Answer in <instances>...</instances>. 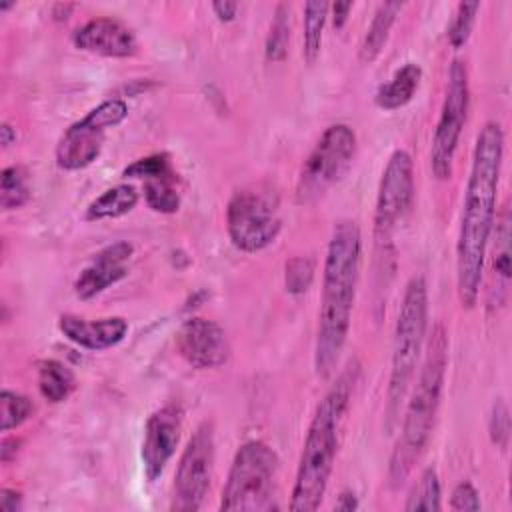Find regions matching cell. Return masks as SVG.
I'll return each mask as SVG.
<instances>
[{
  "label": "cell",
  "instance_id": "cell-1",
  "mask_svg": "<svg viewBox=\"0 0 512 512\" xmlns=\"http://www.w3.org/2000/svg\"><path fill=\"white\" fill-rule=\"evenodd\" d=\"M502 160L504 130L498 122H486L474 144L456 242V290L462 308H474L480 296Z\"/></svg>",
  "mask_w": 512,
  "mask_h": 512
},
{
  "label": "cell",
  "instance_id": "cell-2",
  "mask_svg": "<svg viewBox=\"0 0 512 512\" xmlns=\"http://www.w3.org/2000/svg\"><path fill=\"white\" fill-rule=\"evenodd\" d=\"M362 264V234L354 220H340L330 236L322 298L318 310V328L314 344V370L320 380H328L340 362L348 340L356 288Z\"/></svg>",
  "mask_w": 512,
  "mask_h": 512
},
{
  "label": "cell",
  "instance_id": "cell-3",
  "mask_svg": "<svg viewBox=\"0 0 512 512\" xmlns=\"http://www.w3.org/2000/svg\"><path fill=\"white\" fill-rule=\"evenodd\" d=\"M358 374L360 364L356 360L348 362L316 404L300 452L292 498L288 504V508L294 512H314L324 500L338 452L340 426L352 400Z\"/></svg>",
  "mask_w": 512,
  "mask_h": 512
},
{
  "label": "cell",
  "instance_id": "cell-4",
  "mask_svg": "<svg viewBox=\"0 0 512 512\" xmlns=\"http://www.w3.org/2000/svg\"><path fill=\"white\" fill-rule=\"evenodd\" d=\"M422 354L424 360L388 460V484L392 488H400L408 480L432 438L448 368V332L442 322L432 326Z\"/></svg>",
  "mask_w": 512,
  "mask_h": 512
},
{
  "label": "cell",
  "instance_id": "cell-5",
  "mask_svg": "<svg viewBox=\"0 0 512 512\" xmlns=\"http://www.w3.org/2000/svg\"><path fill=\"white\" fill-rule=\"evenodd\" d=\"M428 328V284L422 274H414L402 294L400 310L396 316L394 338H392V358L390 376L386 388L384 406V428L392 432L398 424L400 408L406 400L410 384L416 376V368L426 344Z\"/></svg>",
  "mask_w": 512,
  "mask_h": 512
},
{
  "label": "cell",
  "instance_id": "cell-6",
  "mask_svg": "<svg viewBox=\"0 0 512 512\" xmlns=\"http://www.w3.org/2000/svg\"><path fill=\"white\" fill-rule=\"evenodd\" d=\"M278 454L262 440L244 442L230 464L220 496L226 512H270L278 510L276 474Z\"/></svg>",
  "mask_w": 512,
  "mask_h": 512
},
{
  "label": "cell",
  "instance_id": "cell-7",
  "mask_svg": "<svg viewBox=\"0 0 512 512\" xmlns=\"http://www.w3.org/2000/svg\"><path fill=\"white\" fill-rule=\"evenodd\" d=\"M282 230L278 196L264 186L236 190L226 204V232L234 248L256 254L274 244Z\"/></svg>",
  "mask_w": 512,
  "mask_h": 512
},
{
  "label": "cell",
  "instance_id": "cell-8",
  "mask_svg": "<svg viewBox=\"0 0 512 512\" xmlns=\"http://www.w3.org/2000/svg\"><path fill=\"white\" fill-rule=\"evenodd\" d=\"M356 156V132L342 122L328 126L306 156L298 182L296 202L312 204L338 184Z\"/></svg>",
  "mask_w": 512,
  "mask_h": 512
},
{
  "label": "cell",
  "instance_id": "cell-9",
  "mask_svg": "<svg viewBox=\"0 0 512 512\" xmlns=\"http://www.w3.org/2000/svg\"><path fill=\"white\" fill-rule=\"evenodd\" d=\"M414 202V162L406 150H394L382 170L374 206V246L378 256L392 252V242Z\"/></svg>",
  "mask_w": 512,
  "mask_h": 512
},
{
  "label": "cell",
  "instance_id": "cell-10",
  "mask_svg": "<svg viewBox=\"0 0 512 512\" xmlns=\"http://www.w3.org/2000/svg\"><path fill=\"white\" fill-rule=\"evenodd\" d=\"M128 116V104L122 98H108L90 108L80 120L72 122L56 142V166L66 172L84 170L98 160L106 132L122 124Z\"/></svg>",
  "mask_w": 512,
  "mask_h": 512
},
{
  "label": "cell",
  "instance_id": "cell-11",
  "mask_svg": "<svg viewBox=\"0 0 512 512\" xmlns=\"http://www.w3.org/2000/svg\"><path fill=\"white\" fill-rule=\"evenodd\" d=\"M470 110V82L468 68L460 58H454L448 68L444 100L440 108V118L434 128L430 144V168L438 180H448L452 176L454 156L458 142Z\"/></svg>",
  "mask_w": 512,
  "mask_h": 512
},
{
  "label": "cell",
  "instance_id": "cell-12",
  "mask_svg": "<svg viewBox=\"0 0 512 512\" xmlns=\"http://www.w3.org/2000/svg\"><path fill=\"white\" fill-rule=\"evenodd\" d=\"M214 454V424L210 420H204L196 426L180 454L174 472L170 510L196 512L204 506L212 484Z\"/></svg>",
  "mask_w": 512,
  "mask_h": 512
},
{
  "label": "cell",
  "instance_id": "cell-13",
  "mask_svg": "<svg viewBox=\"0 0 512 512\" xmlns=\"http://www.w3.org/2000/svg\"><path fill=\"white\" fill-rule=\"evenodd\" d=\"M184 412L176 402L164 404L154 410L144 424V436L140 446L142 470L148 482H154L162 476L168 462L176 454L180 432H182Z\"/></svg>",
  "mask_w": 512,
  "mask_h": 512
},
{
  "label": "cell",
  "instance_id": "cell-14",
  "mask_svg": "<svg viewBox=\"0 0 512 512\" xmlns=\"http://www.w3.org/2000/svg\"><path fill=\"white\" fill-rule=\"evenodd\" d=\"M178 354L196 370L218 368L230 358L226 330L208 318L192 316L184 320L174 338Z\"/></svg>",
  "mask_w": 512,
  "mask_h": 512
},
{
  "label": "cell",
  "instance_id": "cell-15",
  "mask_svg": "<svg viewBox=\"0 0 512 512\" xmlns=\"http://www.w3.org/2000/svg\"><path fill=\"white\" fill-rule=\"evenodd\" d=\"M132 254L134 246L128 240H118L98 250L72 284L76 298L88 302L120 282L128 274V262Z\"/></svg>",
  "mask_w": 512,
  "mask_h": 512
},
{
  "label": "cell",
  "instance_id": "cell-16",
  "mask_svg": "<svg viewBox=\"0 0 512 512\" xmlns=\"http://www.w3.org/2000/svg\"><path fill=\"white\" fill-rule=\"evenodd\" d=\"M72 44L90 54L106 58H130L138 52L134 32L120 20L100 16L78 26L72 32Z\"/></svg>",
  "mask_w": 512,
  "mask_h": 512
},
{
  "label": "cell",
  "instance_id": "cell-17",
  "mask_svg": "<svg viewBox=\"0 0 512 512\" xmlns=\"http://www.w3.org/2000/svg\"><path fill=\"white\" fill-rule=\"evenodd\" d=\"M58 330L72 344L86 350H106L124 340L128 334V320L122 316H106L88 320L76 314H62L58 318Z\"/></svg>",
  "mask_w": 512,
  "mask_h": 512
},
{
  "label": "cell",
  "instance_id": "cell-18",
  "mask_svg": "<svg viewBox=\"0 0 512 512\" xmlns=\"http://www.w3.org/2000/svg\"><path fill=\"white\" fill-rule=\"evenodd\" d=\"M510 210L508 206L502 208L500 216L496 218V244H494V256H492V276L496 284L490 288V300L488 308L494 310L502 304H506L508 286H510Z\"/></svg>",
  "mask_w": 512,
  "mask_h": 512
},
{
  "label": "cell",
  "instance_id": "cell-19",
  "mask_svg": "<svg viewBox=\"0 0 512 512\" xmlns=\"http://www.w3.org/2000/svg\"><path fill=\"white\" fill-rule=\"evenodd\" d=\"M420 80H422V68L416 62H406L392 74L388 82L378 86L374 94L376 106L388 112L406 106L414 98L420 86Z\"/></svg>",
  "mask_w": 512,
  "mask_h": 512
},
{
  "label": "cell",
  "instance_id": "cell-20",
  "mask_svg": "<svg viewBox=\"0 0 512 512\" xmlns=\"http://www.w3.org/2000/svg\"><path fill=\"white\" fill-rule=\"evenodd\" d=\"M404 8L402 2H380L368 28L366 34L362 36L360 48H358V60L362 64H372L384 50L390 30L400 14V10Z\"/></svg>",
  "mask_w": 512,
  "mask_h": 512
},
{
  "label": "cell",
  "instance_id": "cell-21",
  "mask_svg": "<svg viewBox=\"0 0 512 512\" xmlns=\"http://www.w3.org/2000/svg\"><path fill=\"white\" fill-rule=\"evenodd\" d=\"M138 204V190L132 184H116L112 188H106L100 196H96L84 212V218L90 222L108 220V218H120L132 212Z\"/></svg>",
  "mask_w": 512,
  "mask_h": 512
},
{
  "label": "cell",
  "instance_id": "cell-22",
  "mask_svg": "<svg viewBox=\"0 0 512 512\" xmlns=\"http://www.w3.org/2000/svg\"><path fill=\"white\" fill-rule=\"evenodd\" d=\"M76 388L74 372L60 360L48 358L38 364V390L44 400L58 404L68 400Z\"/></svg>",
  "mask_w": 512,
  "mask_h": 512
},
{
  "label": "cell",
  "instance_id": "cell-23",
  "mask_svg": "<svg viewBox=\"0 0 512 512\" xmlns=\"http://www.w3.org/2000/svg\"><path fill=\"white\" fill-rule=\"evenodd\" d=\"M330 4L322 0L306 2L304 4V18H302V56L308 64H314L320 56L322 50V36H324V26L328 20Z\"/></svg>",
  "mask_w": 512,
  "mask_h": 512
},
{
  "label": "cell",
  "instance_id": "cell-24",
  "mask_svg": "<svg viewBox=\"0 0 512 512\" xmlns=\"http://www.w3.org/2000/svg\"><path fill=\"white\" fill-rule=\"evenodd\" d=\"M32 192H30V180L28 172L20 164H12L2 168L0 172V206L4 212L18 210L24 204H28Z\"/></svg>",
  "mask_w": 512,
  "mask_h": 512
},
{
  "label": "cell",
  "instance_id": "cell-25",
  "mask_svg": "<svg viewBox=\"0 0 512 512\" xmlns=\"http://www.w3.org/2000/svg\"><path fill=\"white\" fill-rule=\"evenodd\" d=\"M442 508V490H440V480L436 468L428 466L422 470L414 486L410 488L406 496L404 510L406 512H416V510H440Z\"/></svg>",
  "mask_w": 512,
  "mask_h": 512
},
{
  "label": "cell",
  "instance_id": "cell-26",
  "mask_svg": "<svg viewBox=\"0 0 512 512\" xmlns=\"http://www.w3.org/2000/svg\"><path fill=\"white\" fill-rule=\"evenodd\" d=\"M178 176L144 180V200L150 210L160 214H174L180 208V192L176 186Z\"/></svg>",
  "mask_w": 512,
  "mask_h": 512
},
{
  "label": "cell",
  "instance_id": "cell-27",
  "mask_svg": "<svg viewBox=\"0 0 512 512\" xmlns=\"http://www.w3.org/2000/svg\"><path fill=\"white\" fill-rule=\"evenodd\" d=\"M290 44V6L278 4L270 22V30L266 34L264 54L268 62H282L286 58Z\"/></svg>",
  "mask_w": 512,
  "mask_h": 512
},
{
  "label": "cell",
  "instance_id": "cell-28",
  "mask_svg": "<svg viewBox=\"0 0 512 512\" xmlns=\"http://www.w3.org/2000/svg\"><path fill=\"white\" fill-rule=\"evenodd\" d=\"M0 410H2V432L16 430L22 426L34 412V404L26 394H20L16 390L4 388L0 394Z\"/></svg>",
  "mask_w": 512,
  "mask_h": 512
},
{
  "label": "cell",
  "instance_id": "cell-29",
  "mask_svg": "<svg viewBox=\"0 0 512 512\" xmlns=\"http://www.w3.org/2000/svg\"><path fill=\"white\" fill-rule=\"evenodd\" d=\"M124 178H140V180H154V178H168L178 176L172 168L170 156L166 152H156L144 158L134 160L122 170Z\"/></svg>",
  "mask_w": 512,
  "mask_h": 512
},
{
  "label": "cell",
  "instance_id": "cell-30",
  "mask_svg": "<svg viewBox=\"0 0 512 512\" xmlns=\"http://www.w3.org/2000/svg\"><path fill=\"white\" fill-rule=\"evenodd\" d=\"M480 2H460L456 6V12H454V18L448 26V42L452 48H462L470 34H472V28L476 24V16H478V10H480Z\"/></svg>",
  "mask_w": 512,
  "mask_h": 512
},
{
  "label": "cell",
  "instance_id": "cell-31",
  "mask_svg": "<svg viewBox=\"0 0 512 512\" xmlns=\"http://www.w3.org/2000/svg\"><path fill=\"white\" fill-rule=\"evenodd\" d=\"M314 280V260L308 256H294L284 264V286L292 296L304 294Z\"/></svg>",
  "mask_w": 512,
  "mask_h": 512
},
{
  "label": "cell",
  "instance_id": "cell-32",
  "mask_svg": "<svg viewBox=\"0 0 512 512\" xmlns=\"http://www.w3.org/2000/svg\"><path fill=\"white\" fill-rule=\"evenodd\" d=\"M488 432H490V440L492 444H496L498 448H506L508 446V438H510V412L508 406L502 398H498L492 406L490 412V420H488Z\"/></svg>",
  "mask_w": 512,
  "mask_h": 512
},
{
  "label": "cell",
  "instance_id": "cell-33",
  "mask_svg": "<svg viewBox=\"0 0 512 512\" xmlns=\"http://www.w3.org/2000/svg\"><path fill=\"white\" fill-rule=\"evenodd\" d=\"M450 508L456 512H478L482 508L480 494L472 482L462 480L454 486L450 494Z\"/></svg>",
  "mask_w": 512,
  "mask_h": 512
},
{
  "label": "cell",
  "instance_id": "cell-34",
  "mask_svg": "<svg viewBox=\"0 0 512 512\" xmlns=\"http://www.w3.org/2000/svg\"><path fill=\"white\" fill-rule=\"evenodd\" d=\"M0 510L2 512L22 510V494L14 488H2L0 490Z\"/></svg>",
  "mask_w": 512,
  "mask_h": 512
},
{
  "label": "cell",
  "instance_id": "cell-35",
  "mask_svg": "<svg viewBox=\"0 0 512 512\" xmlns=\"http://www.w3.org/2000/svg\"><path fill=\"white\" fill-rule=\"evenodd\" d=\"M212 12L220 22H230L234 20L236 12H238V4L236 2H228V0H216L212 2Z\"/></svg>",
  "mask_w": 512,
  "mask_h": 512
},
{
  "label": "cell",
  "instance_id": "cell-36",
  "mask_svg": "<svg viewBox=\"0 0 512 512\" xmlns=\"http://www.w3.org/2000/svg\"><path fill=\"white\" fill-rule=\"evenodd\" d=\"M18 446H20L18 438L4 436L2 442H0V462L2 464H10L16 458V454H18Z\"/></svg>",
  "mask_w": 512,
  "mask_h": 512
},
{
  "label": "cell",
  "instance_id": "cell-37",
  "mask_svg": "<svg viewBox=\"0 0 512 512\" xmlns=\"http://www.w3.org/2000/svg\"><path fill=\"white\" fill-rule=\"evenodd\" d=\"M352 6H354L352 2H334V4H330L332 20H334V28H336V30H340V28L346 24Z\"/></svg>",
  "mask_w": 512,
  "mask_h": 512
},
{
  "label": "cell",
  "instance_id": "cell-38",
  "mask_svg": "<svg viewBox=\"0 0 512 512\" xmlns=\"http://www.w3.org/2000/svg\"><path fill=\"white\" fill-rule=\"evenodd\" d=\"M334 508H336V510H342V512H352V510H356V508H358V498H356V494H354L352 490H344V492L338 496Z\"/></svg>",
  "mask_w": 512,
  "mask_h": 512
},
{
  "label": "cell",
  "instance_id": "cell-39",
  "mask_svg": "<svg viewBox=\"0 0 512 512\" xmlns=\"http://www.w3.org/2000/svg\"><path fill=\"white\" fill-rule=\"evenodd\" d=\"M16 140H18L16 128L10 122H2L0 124V144H2V148H10L12 144H16Z\"/></svg>",
  "mask_w": 512,
  "mask_h": 512
},
{
  "label": "cell",
  "instance_id": "cell-40",
  "mask_svg": "<svg viewBox=\"0 0 512 512\" xmlns=\"http://www.w3.org/2000/svg\"><path fill=\"white\" fill-rule=\"evenodd\" d=\"M74 10V4H64V2H58V4H54L52 6V18L54 20H58V22H62V20H66L68 16H70V12Z\"/></svg>",
  "mask_w": 512,
  "mask_h": 512
},
{
  "label": "cell",
  "instance_id": "cell-41",
  "mask_svg": "<svg viewBox=\"0 0 512 512\" xmlns=\"http://www.w3.org/2000/svg\"><path fill=\"white\" fill-rule=\"evenodd\" d=\"M12 6H16V2H0V10L2 12H6V10H10Z\"/></svg>",
  "mask_w": 512,
  "mask_h": 512
}]
</instances>
